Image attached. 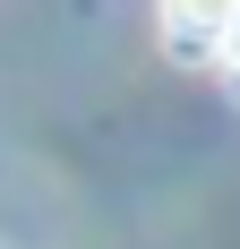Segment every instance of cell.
<instances>
[{
	"label": "cell",
	"instance_id": "cell-1",
	"mask_svg": "<svg viewBox=\"0 0 240 249\" xmlns=\"http://www.w3.org/2000/svg\"><path fill=\"white\" fill-rule=\"evenodd\" d=\"M223 35H232V9H163L171 60H223Z\"/></svg>",
	"mask_w": 240,
	"mask_h": 249
},
{
	"label": "cell",
	"instance_id": "cell-2",
	"mask_svg": "<svg viewBox=\"0 0 240 249\" xmlns=\"http://www.w3.org/2000/svg\"><path fill=\"white\" fill-rule=\"evenodd\" d=\"M223 60L240 69V9H232V35H223Z\"/></svg>",
	"mask_w": 240,
	"mask_h": 249
}]
</instances>
